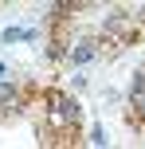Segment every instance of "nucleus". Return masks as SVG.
<instances>
[{
  "instance_id": "obj_1",
  "label": "nucleus",
  "mask_w": 145,
  "mask_h": 149,
  "mask_svg": "<svg viewBox=\"0 0 145 149\" xmlns=\"http://www.w3.org/2000/svg\"><path fill=\"white\" fill-rule=\"evenodd\" d=\"M55 114H59L63 122H75V118H78V106H75V98H63V94H59V98H55Z\"/></svg>"
},
{
  "instance_id": "obj_2",
  "label": "nucleus",
  "mask_w": 145,
  "mask_h": 149,
  "mask_svg": "<svg viewBox=\"0 0 145 149\" xmlns=\"http://www.w3.org/2000/svg\"><path fill=\"white\" fill-rule=\"evenodd\" d=\"M0 39L4 43H24V39H35V28H8Z\"/></svg>"
},
{
  "instance_id": "obj_3",
  "label": "nucleus",
  "mask_w": 145,
  "mask_h": 149,
  "mask_svg": "<svg viewBox=\"0 0 145 149\" xmlns=\"http://www.w3.org/2000/svg\"><path fill=\"white\" fill-rule=\"evenodd\" d=\"M90 55H94V43H90V39H83V43L75 47V63H86Z\"/></svg>"
},
{
  "instance_id": "obj_4",
  "label": "nucleus",
  "mask_w": 145,
  "mask_h": 149,
  "mask_svg": "<svg viewBox=\"0 0 145 149\" xmlns=\"http://www.w3.org/2000/svg\"><path fill=\"white\" fill-rule=\"evenodd\" d=\"M12 98H16V90H12V86H4V82H0V102L8 106V102H12Z\"/></svg>"
},
{
  "instance_id": "obj_5",
  "label": "nucleus",
  "mask_w": 145,
  "mask_h": 149,
  "mask_svg": "<svg viewBox=\"0 0 145 149\" xmlns=\"http://www.w3.org/2000/svg\"><path fill=\"white\" fill-rule=\"evenodd\" d=\"M4 79H8V63L0 59V82H4Z\"/></svg>"
},
{
  "instance_id": "obj_6",
  "label": "nucleus",
  "mask_w": 145,
  "mask_h": 149,
  "mask_svg": "<svg viewBox=\"0 0 145 149\" xmlns=\"http://www.w3.org/2000/svg\"><path fill=\"white\" fill-rule=\"evenodd\" d=\"M133 102H137V110L145 114V94H137V98H133Z\"/></svg>"
}]
</instances>
